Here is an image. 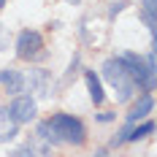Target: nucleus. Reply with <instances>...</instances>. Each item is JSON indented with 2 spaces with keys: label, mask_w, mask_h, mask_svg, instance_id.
I'll return each mask as SVG.
<instances>
[{
  "label": "nucleus",
  "mask_w": 157,
  "mask_h": 157,
  "mask_svg": "<svg viewBox=\"0 0 157 157\" xmlns=\"http://www.w3.org/2000/svg\"><path fill=\"white\" fill-rule=\"evenodd\" d=\"M46 130L52 141H65V144H84V136H87L84 125L68 114H54L46 122Z\"/></svg>",
  "instance_id": "f257e3e1"
},
{
  "label": "nucleus",
  "mask_w": 157,
  "mask_h": 157,
  "mask_svg": "<svg viewBox=\"0 0 157 157\" xmlns=\"http://www.w3.org/2000/svg\"><path fill=\"white\" fill-rule=\"evenodd\" d=\"M0 84L6 87V92H8V95L22 92V73H19V71H11V68H6V71H0Z\"/></svg>",
  "instance_id": "6e6552de"
},
{
  "label": "nucleus",
  "mask_w": 157,
  "mask_h": 157,
  "mask_svg": "<svg viewBox=\"0 0 157 157\" xmlns=\"http://www.w3.org/2000/svg\"><path fill=\"white\" fill-rule=\"evenodd\" d=\"M3 49H8V27L0 25V52H3Z\"/></svg>",
  "instance_id": "ddd939ff"
},
{
  "label": "nucleus",
  "mask_w": 157,
  "mask_h": 157,
  "mask_svg": "<svg viewBox=\"0 0 157 157\" xmlns=\"http://www.w3.org/2000/svg\"><path fill=\"white\" fill-rule=\"evenodd\" d=\"M16 130H19V125L8 114V109H0V144H8L16 136Z\"/></svg>",
  "instance_id": "0eeeda50"
},
{
  "label": "nucleus",
  "mask_w": 157,
  "mask_h": 157,
  "mask_svg": "<svg viewBox=\"0 0 157 157\" xmlns=\"http://www.w3.org/2000/svg\"><path fill=\"white\" fill-rule=\"evenodd\" d=\"M33 149V155L35 157H49L52 155V138H49V130H46V122H41L38 130H35V138L33 144H27Z\"/></svg>",
  "instance_id": "423d86ee"
},
{
  "label": "nucleus",
  "mask_w": 157,
  "mask_h": 157,
  "mask_svg": "<svg viewBox=\"0 0 157 157\" xmlns=\"http://www.w3.org/2000/svg\"><path fill=\"white\" fill-rule=\"evenodd\" d=\"M141 16H144V22H146V27L155 33V0H144V6H141Z\"/></svg>",
  "instance_id": "9b49d317"
},
{
  "label": "nucleus",
  "mask_w": 157,
  "mask_h": 157,
  "mask_svg": "<svg viewBox=\"0 0 157 157\" xmlns=\"http://www.w3.org/2000/svg\"><path fill=\"white\" fill-rule=\"evenodd\" d=\"M125 6H127V0H117V3H111V8H109V16H117L119 11H125Z\"/></svg>",
  "instance_id": "f8f14e48"
},
{
  "label": "nucleus",
  "mask_w": 157,
  "mask_h": 157,
  "mask_svg": "<svg viewBox=\"0 0 157 157\" xmlns=\"http://www.w3.org/2000/svg\"><path fill=\"white\" fill-rule=\"evenodd\" d=\"M3 6H6V0H0V8H3Z\"/></svg>",
  "instance_id": "dca6fc26"
},
{
  "label": "nucleus",
  "mask_w": 157,
  "mask_h": 157,
  "mask_svg": "<svg viewBox=\"0 0 157 157\" xmlns=\"http://www.w3.org/2000/svg\"><path fill=\"white\" fill-rule=\"evenodd\" d=\"M98 119H100V122H111L114 114H111V111H103V114H98Z\"/></svg>",
  "instance_id": "2eb2a0df"
},
{
  "label": "nucleus",
  "mask_w": 157,
  "mask_h": 157,
  "mask_svg": "<svg viewBox=\"0 0 157 157\" xmlns=\"http://www.w3.org/2000/svg\"><path fill=\"white\" fill-rule=\"evenodd\" d=\"M87 87H90V98H92V103H103V87H100V78L95 76V71H87Z\"/></svg>",
  "instance_id": "9d476101"
},
{
  "label": "nucleus",
  "mask_w": 157,
  "mask_h": 157,
  "mask_svg": "<svg viewBox=\"0 0 157 157\" xmlns=\"http://www.w3.org/2000/svg\"><path fill=\"white\" fill-rule=\"evenodd\" d=\"M8 114L14 117L16 125H22V122H30L33 117H35V100H33L30 95H25V98H16L14 103H11V109Z\"/></svg>",
  "instance_id": "39448f33"
},
{
  "label": "nucleus",
  "mask_w": 157,
  "mask_h": 157,
  "mask_svg": "<svg viewBox=\"0 0 157 157\" xmlns=\"http://www.w3.org/2000/svg\"><path fill=\"white\" fill-rule=\"evenodd\" d=\"M103 78L109 81V84H111V90L117 92V100H119V103H125L127 98L133 95V90H136L133 78H130V73H127V68L119 63L117 57L103 63Z\"/></svg>",
  "instance_id": "f03ea898"
},
{
  "label": "nucleus",
  "mask_w": 157,
  "mask_h": 157,
  "mask_svg": "<svg viewBox=\"0 0 157 157\" xmlns=\"http://www.w3.org/2000/svg\"><path fill=\"white\" fill-rule=\"evenodd\" d=\"M41 49H44L41 33H35V30H22L19 33V41H16V54H19V60H33V57H38Z\"/></svg>",
  "instance_id": "7ed1b4c3"
},
{
  "label": "nucleus",
  "mask_w": 157,
  "mask_h": 157,
  "mask_svg": "<svg viewBox=\"0 0 157 157\" xmlns=\"http://www.w3.org/2000/svg\"><path fill=\"white\" fill-rule=\"evenodd\" d=\"M22 90L33 92L35 98H49V73L44 68H30L22 76Z\"/></svg>",
  "instance_id": "20e7f679"
},
{
  "label": "nucleus",
  "mask_w": 157,
  "mask_h": 157,
  "mask_svg": "<svg viewBox=\"0 0 157 157\" xmlns=\"http://www.w3.org/2000/svg\"><path fill=\"white\" fill-rule=\"evenodd\" d=\"M152 106H155V100H152V95L146 92V95H141V100L133 106V111L127 114V122H136V119H141V117H146L149 111H152Z\"/></svg>",
  "instance_id": "1a4fd4ad"
},
{
  "label": "nucleus",
  "mask_w": 157,
  "mask_h": 157,
  "mask_svg": "<svg viewBox=\"0 0 157 157\" xmlns=\"http://www.w3.org/2000/svg\"><path fill=\"white\" fill-rule=\"evenodd\" d=\"M11 157H35V155H33V149H30V146H19V149H16Z\"/></svg>",
  "instance_id": "4468645a"
}]
</instances>
